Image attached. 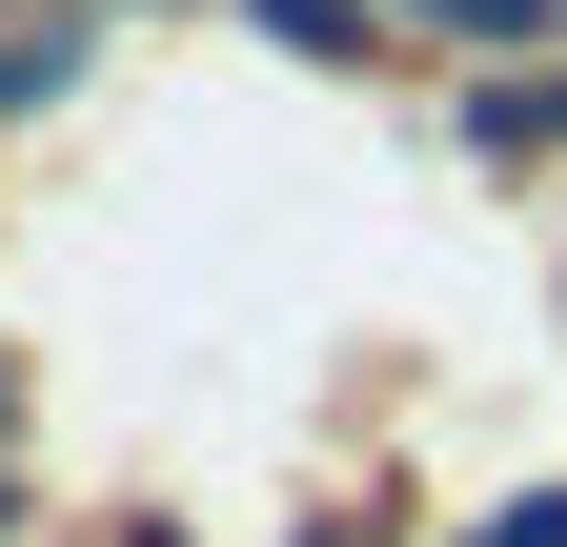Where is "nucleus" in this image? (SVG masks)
I'll return each mask as SVG.
<instances>
[{
  "label": "nucleus",
  "instance_id": "4",
  "mask_svg": "<svg viewBox=\"0 0 567 547\" xmlns=\"http://www.w3.org/2000/svg\"><path fill=\"white\" fill-rule=\"evenodd\" d=\"M405 21H446V41H486V61H547L567 0H405Z\"/></svg>",
  "mask_w": 567,
  "mask_h": 547
},
{
  "label": "nucleus",
  "instance_id": "1",
  "mask_svg": "<svg viewBox=\"0 0 567 547\" xmlns=\"http://www.w3.org/2000/svg\"><path fill=\"white\" fill-rule=\"evenodd\" d=\"M466 143L486 163H567V61H507V82L466 102Z\"/></svg>",
  "mask_w": 567,
  "mask_h": 547
},
{
  "label": "nucleus",
  "instance_id": "5",
  "mask_svg": "<svg viewBox=\"0 0 567 547\" xmlns=\"http://www.w3.org/2000/svg\"><path fill=\"white\" fill-rule=\"evenodd\" d=\"M507 547H567V487H527V507H507Z\"/></svg>",
  "mask_w": 567,
  "mask_h": 547
},
{
  "label": "nucleus",
  "instance_id": "3",
  "mask_svg": "<svg viewBox=\"0 0 567 547\" xmlns=\"http://www.w3.org/2000/svg\"><path fill=\"white\" fill-rule=\"evenodd\" d=\"M244 21H264L284 61H324V82H344V61H385V41H365V0H244Z\"/></svg>",
  "mask_w": 567,
  "mask_h": 547
},
{
  "label": "nucleus",
  "instance_id": "7",
  "mask_svg": "<svg viewBox=\"0 0 567 547\" xmlns=\"http://www.w3.org/2000/svg\"><path fill=\"white\" fill-rule=\"evenodd\" d=\"M0 527H21V487H0Z\"/></svg>",
  "mask_w": 567,
  "mask_h": 547
},
{
  "label": "nucleus",
  "instance_id": "6",
  "mask_svg": "<svg viewBox=\"0 0 567 547\" xmlns=\"http://www.w3.org/2000/svg\"><path fill=\"white\" fill-rule=\"evenodd\" d=\"M0 446H21V345H0Z\"/></svg>",
  "mask_w": 567,
  "mask_h": 547
},
{
  "label": "nucleus",
  "instance_id": "2",
  "mask_svg": "<svg viewBox=\"0 0 567 547\" xmlns=\"http://www.w3.org/2000/svg\"><path fill=\"white\" fill-rule=\"evenodd\" d=\"M82 41H102V21H82V0H41V21H0V122H21V102H61V82H82Z\"/></svg>",
  "mask_w": 567,
  "mask_h": 547
}]
</instances>
